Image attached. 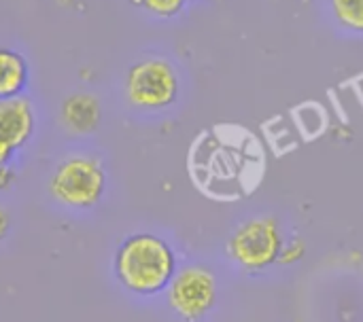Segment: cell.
Masks as SVG:
<instances>
[{
  "label": "cell",
  "instance_id": "2",
  "mask_svg": "<svg viewBox=\"0 0 363 322\" xmlns=\"http://www.w3.org/2000/svg\"><path fill=\"white\" fill-rule=\"evenodd\" d=\"M181 93V79L177 68L166 57H145L130 66L125 74L128 102L140 110L170 108Z\"/></svg>",
  "mask_w": 363,
  "mask_h": 322
},
{
  "label": "cell",
  "instance_id": "6",
  "mask_svg": "<svg viewBox=\"0 0 363 322\" xmlns=\"http://www.w3.org/2000/svg\"><path fill=\"white\" fill-rule=\"evenodd\" d=\"M34 134V108L30 100L15 96L0 100V140L15 151L21 149Z\"/></svg>",
  "mask_w": 363,
  "mask_h": 322
},
{
  "label": "cell",
  "instance_id": "5",
  "mask_svg": "<svg viewBox=\"0 0 363 322\" xmlns=\"http://www.w3.org/2000/svg\"><path fill=\"white\" fill-rule=\"evenodd\" d=\"M217 297V282L211 270L189 265L174 274L168 284V304L183 321H200Z\"/></svg>",
  "mask_w": 363,
  "mask_h": 322
},
{
  "label": "cell",
  "instance_id": "8",
  "mask_svg": "<svg viewBox=\"0 0 363 322\" xmlns=\"http://www.w3.org/2000/svg\"><path fill=\"white\" fill-rule=\"evenodd\" d=\"M28 85V62L21 53L0 47V100L15 98Z\"/></svg>",
  "mask_w": 363,
  "mask_h": 322
},
{
  "label": "cell",
  "instance_id": "4",
  "mask_svg": "<svg viewBox=\"0 0 363 322\" xmlns=\"http://www.w3.org/2000/svg\"><path fill=\"white\" fill-rule=\"evenodd\" d=\"M283 244L277 219L259 217L234 229L228 240V255L245 270H266L279 261Z\"/></svg>",
  "mask_w": 363,
  "mask_h": 322
},
{
  "label": "cell",
  "instance_id": "14",
  "mask_svg": "<svg viewBox=\"0 0 363 322\" xmlns=\"http://www.w3.org/2000/svg\"><path fill=\"white\" fill-rule=\"evenodd\" d=\"M6 231H9V217H6V212L0 208V240L6 236Z\"/></svg>",
  "mask_w": 363,
  "mask_h": 322
},
{
  "label": "cell",
  "instance_id": "1",
  "mask_svg": "<svg viewBox=\"0 0 363 322\" xmlns=\"http://www.w3.org/2000/svg\"><path fill=\"white\" fill-rule=\"evenodd\" d=\"M177 272V257L166 240L153 234L130 236L115 255V276L130 293L155 295Z\"/></svg>",
  "mask_w": 363,
  "mask_h": 322
},
{
  "label": "cell",
  "instance_id": "13",
  "mask_svg": "<svg viewBox=\"0 0 363 322\" xmlns=\"http://www.w3.org/2000/svg\"><path fill=\"white\" fill-rule=\"evenodd\" d=\"M13 153H15V149L11 144H6V142L0 140V166H6L11 161Z\"/></svg>",
  "mask_w": 363,
  "mask_h": 322
},
{
  "label": "cell",
  "instance_id": "9",
  "mask_svg": "<svg viewBox=\"0 0 363 322\" xmlns=\"http://www.w3.org/2000/svg\"><path fill=\"white\" fill-rule=\"evenodd\" d=\"M332 23L351 36H363V0H325Z\"/></svg>",
  "mask_w": 363,
  "mask_h": 322
},
{
  "label": "cell",
  "instance_id": "12",
  "mask_svg": "<svg viewBox=\"0 0 363 322\" xmlns=\"http://www.w3.org/2000/svg\"><path fill=\"white\" fill-rule=\"evenodd\" d=\"M13 180H15L13 170H9L6 166H0V191L9 189V187L13 185Z\"/></svg>",
  "mask_w": 363,
  "mask_h": 322
},
{
  "label": "cell",
  "instance_id": "3",
  "mask_svg": "<svg viewBox=\"0 0 363 322\" xmlns=\"http://www.w3.org/2000/svg\"><path fill=\"white\" fill-rule=\"evenodd\" d=\"M104 168L91 157H70L62 161L49 180L51 195L60 204L79 210L96 206L104 195Z\"/></svg>",
  "mask_w": 363,
  "mask_h": 322
},
{
  "label": "cell",
  "instance_id": "7",
  "mask_svg": "<svg viewBox=\"0 0 363 322\" xmlns=\"http://www.w3.org/2000/svg\"><path fill=\"white\" fill-rule=\"evenodd\" d=\"M62 121L72 134H91L102 121V106L89 93H72L62 102Z\"/></svg>",
  "mask_w": 363,
  "mask_h": 322
},
{
  "label": "cell",
  "instance_id": "11",
  "mask_svg": "<svg viewBox=\"0 0 363 322\" xmlns=\"http://www.w3.org/2000/svg\"><path fill=\"white\" fill-rule=\"evenodd\" d=\"M304 255H306V244L302 240H291V242L283 244L279 261L285 265H291V263H298Z\"/></svg>",
  "mask_w": 363,
  "mask_h": 322
},
{
  "label": "cell",
  "instance_id": "10",
  "mask_svg": "<svg viewBox=\"0 0 363 322\" xmlns=\"http://www.w3.org/2000/svg\"><path fill=\"white\" fill-rule=\"evenodd\" d=\"M189 0H132V4H136L138 8L147 11L153 17L160 19H172L177 15L183 13V8L187 6Z\"/></svg>",
  "mask_w": 363,
  "mask_h": 322
}]
</instances>
